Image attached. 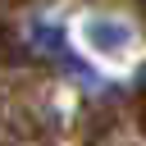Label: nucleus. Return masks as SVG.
I'll return each instance as SVG.
<instances>
[{
  "label": "nucleus",
  "instance_id": "f257e3e1",
  "mask_svg": "<svg viewBox=\"0 0 146 146\" xmlns=\"http://www.w3.org/2000/svg\"><path fill=\"white\" fill-rule=\"evenodd\" d=\"M78 41L87 55L105 59V64H123L137 46V27L119 14H82L78 18Z\"/></svg>",
  "mask_w": 146,
  "mask_h": 146
}]
</instances>
